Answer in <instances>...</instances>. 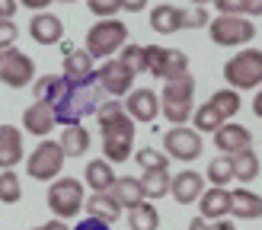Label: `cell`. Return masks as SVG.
<instances>
[{"label":"cell","mask_w":262,"mask_h":230,"mask_svg":"<svg viewBox=\"0 0 262 230\" xmlns=\"http://www.w3.org/2000/svg\"><path fill=\"white\" fill-rule=\"evenodd\" d=\"M169 182H173V173L169 170H144L141 173V186H144V198L147 201L169 195Z\"/></svg>","instance_id":"cell-28"},{"label":"cell","mask_w":262,"mask_h":230,"mask_svg":"<svg viewBox=\"0 0 262 230\" xmlns=\"http://www.w3.org/2000/svg\"><path fill=\"white\" fill-rule=\"evenodd\" d=\"M214 147L221 153H227V157H233V153L253 147V134H250V128H243L237 122H227L214 131Z\"/></svg>","instance_id":"cell-15"},{"label":"cell","mask_w":262,"mask_h":230,"mask_svg":"<svg viewBox=\"0 0 262 230\" xmlns=\"http://www.w3.org/2000/svg\"><path fill=\"white\" fill-rule=\"evenodd\" d=\"M208 35L221 48H243L256 38V22L246 16H214L208 22Z\"/></svg>","instance_id":"cell-8"},{"label":"cell","mask_w":262,"mask_h":230,"mask_svg":"<svg viewBox=\"0 0 262 230\" xmlns=\"http://www.w3.org/2000/svg\"><path fill=\"white\" fill-rule=\"evenodd\" d=\"M64 4H77V0H64Z\"/></svg>","instance_id":"cell-51"},{"label":"cell","mask_w":262,"mask_h":230,"mask_svg":"<svg viewBox=\"0 0 262 230\" xmlns=\"http://www.w3.org/2000/svg\"><path fill=\"white\" fill-rule=\"evenodd\" d=\"M147 74L160 80H179L189 74V55L179 48H163V45H147Z\"/></svg>","instance_id":"cell-10"},{"label":"cell","mask_w":262,"mask_h":230,"mask_svg":"<svg viewBox=\"0 0 262 230\" xmlns=\"http://www.w3.org/2000/svg\"><path fill=\"white\" fill-rule=\"evenodd\" d=\"M195 112V80L192 74L179 80H166L160 93V115L169 125H186Z\"/></svg>","instance_id":"cell-3"},{"label":"cell","mask_w":262,"mask_h":230,"mask_svg":"<svg viewBox=\"0 0 262 230\" xmlns=\"http://www.w3.org/2000/svg\"><path fill=\"white\" fill-rule=\"evenodd\" d=\"M58 144L64 150V157H83V153L90 150V131L83 125H68L58 137Z\"/></svg>","instance_id":"cell-26"},{"label":"cell","mask_w":262,"mask_h":230,"mask_svg":"<svg viewBox=\"0 0 262 230\" xmlns=\"http://www.w3.org/2000/svg\"><path fill=\"white\" fill-rule=\"evenodd\" d=\"M102 102V89H99V83L93 80V83H80V86H74V83H68V89L61 93V99L55 102V122L58 125H83V119L86 115H93L96 112V106Z\"/></svg>","instance_id":"cell-2"},{"label":"cell","mask_w":262,"mask_h":230,"mask_svg":"<svg viewBox=\"0 0 262 230\" xmlns=\"http://www.w3.org/2000/svg\"><path fill=\"white\" fill-rule=\"evenodd\" d=\"M230 214L240 217V221H256L262 217V195H256L253 189H230Z\"/></svg>","instance_id":"cell-21"},{"label":"cell","mask_w":262,"mask_h":230,"mask_svg":"<svg viewBox=\"0 0 262 230\" xmlns=\"http://www.w3.org/2000/svg\"><path fill=\"white\" fill-rule=\"evenodd\" d=\"M86 7H90V13H93V16H99V19H112L115 13L122 10V0H86Z\"/></svg>","instance_id":"cell-37"},{"label":"cell","mask_w":262,"mask_h":230,"mask_svg":"<svg viewBox=\"0 0 262 230\" xmlns=\"http://www.w3.org/2000/svg\"><path fill=\"white\" fill-rule=\"evenodd\" d=\"M208 230H237V227H233V221H224V217H221V221L208 224Z\"/></svg>","instance_id":"cell-45"},{"label":"cell","mask_w":262,"mask_h":230,"mask_svg":"<svg viewBox=\"0 0 262 230\" xmlns=\"http://www.w3.org/2000/svg\"><path fill=\"white\" fill-rule=\"evenodd\" d=\"M32 230H71L64 221H48V224H42V227H32Z\"/></svg>","instance_id":"cell-46"},{"label":"cell","mask_w":262,"mask_h":230,"mask_svg":"<svg viewBox=\"0 0 262 230\" xmlns=\"http://www.w3.org/2000/svg\"><path fill=\"white\" fill-rule=\"evenodd\" d=\"M83 208H86V217H96V221H106V224L122 217V204L112 198V192H93V195H86Z\"/></svg>","instance_id":"cell-23"},{"label":"cell","mask_w":262,"mask_h":230,"mask_svg":"<svg viewBox=\"0 0 262 230\" xmlns=\"http://www.w3.org/2000/svg\"><path fill=\"white\" fill-rule=\"evenodd\" d=\"M83 182L74 176H58L48 189V208L58 221H71L77 217V211L83 208Z\"/></svg>","instance_id":"cell-7"},{"label":"cell","mask_w":262,"mask_h":230,"mask_svg":"<svg viewBox=\"0 0 262 230\" xmlns=\"http://www.w3.org/2000/svg\"><path fill=\"white\" fill-rule=\"evenodd\" d=\"M16 4H23L26 10H35V13H45L51 4H55V0H16Z\"/></svg>","instance_id":"cell-43"},{"label":"cell","mask_w":262,"mask_h":230,"mask_svg":"<svg viewBox=\"0 0 262 230\" xmlns=\"http://www.w3.org/2000/svg\"><path fill=\"white\" fill-rule=\"evenodd\" d=\"M23 198V182L16 170H4L0 173V201L4 204H16Z\"/></svg>","instance_id":"cell-34"},{"label":"cell","mask_w":262,"mask_h":230,"mask_svg":"<svg viewBox=\"0 0 262 230\" xmlns=\"http://www.w3.org/2000/svg\"><path fill=\"white\" fill-rule=\"evenodd\" d=\"M195 7H208V4H214V0H192Z\"/></svg>","instance_id":"cell-50"},{"label":"cell","mask_w":262,"mask_h":230,"mask_svg":"<svg viewBox=\"0 0 262 230\" xmlns=\"http://www.w3.org/2000/svg\"><path fill=\"white\" fill-rule=\"evenodd\" d=\"M122 10L125 13H141V10H147V0H122Z\"/></svg>","instance_id":"cell-44"},{"label":"cell","mask_w":262,"mask_h":230,"mask_svg":"<svg viewBox=\"0 0 262 230\" xmlns=\"http://www.w3.org/2000/svg\"><path fill=\"white\" fill-rule=\"evenodd\" d=\"M128 45V26L122 19H99L86 32V55L93 61H109Z\"/></svg>","instance_id":"cell-4"},{"label":"cell","mask_w":262,"mask_h":230,"mask_svg":"<svg viewBox=\"0 0 262 230\" xmlns=\"http://www.w3.org/2000/svg\"><path fill=\"white\" fill-rule=\"evenodd\" d=\"M135 77L138 74L119 58H109V61H102V67H96V83H99L102 93H109V99L128 96L131 86H135Z\"/></svg>","instance_id":"cell-11"},{"label":"cell","mask_w":262,"mask_h":230,"mask_svg":"<svg viewBox=\"0 0 262 230\" xmlns=\"http://www.w3.org/2000/svg\"><path fill=\"white\" fill-rule=\"evenodd\" d=\"M224 80L230 89H262V51L259 48H240L224 64Z\"/></svg>","instance_id":"cell-5"},{"label":"cell","mask_w":262,"mask_h":230,"mask_svg":"<svg viewBox=\"0 0 262 230\" xmlns=\"http://www.w3.org/2000/svg\"><path fill=\"white\" fill-rule=\"evenodd\" d=\"M64 89H68V80H64L61 74H48V77H38V80L32 83V96H35V102H48V106H55Z\"/></svg>","instance_id":"cell-27"},{"label":"cell","mask_w":262,"mask_h":230,"mask_svg":"<svg viewBox=\"0 0 262 230\" xmlns=\"http://www.w3.org/2000/svg\"><path fill=\"white\" fill-rule=\"evenodd\" d=\"M29 35L38 45H61L64 42V22L55 16V13H35L29 19Z\"/></svg>","instance_id":"cell-18"},{"label":"cell","mask_w":262,"mask_h":230,"mask_svg":"<svg viewBox=\"0 0 262 230\" xmlns=\"http://www.w3.org/2000/svg\"><path fill=\"white\" fill-rule=\"evenodd\" d=\"M189 230H208L205 217H195V221H189Z\"/></svg>","instance_id":"cell-49"},{"label":"cell","mask_w":262,"mask_h":230,"mask_svg":"<svg viewBox=\"0 0 262 230\" xmlns=\"http://www.w3.org/2000/svg\"><path fill=\"white\" fill-rule=\"evenodd\" d=\"M202 134L195 131L192 125H173L169 131L163 134V153L169 160H179V163H192L202 157Z\"/></svg>","instance_id":"cell-9"},{"label":"cell","mask_w":262,"mask_h":230,"mask_svg":"<svg viewBox=\"0 0 262 230\" xmlns=\"http://www.w3.org/2000/svg\"><path fill=\"white\" fill-rule=\"evenodd\" d=\"M64 150L58 141L42 137V144H35V150L26 157V176L35 179V182H55L64 170Z\"/></svg>","instance_id":"cell-6"},{"label":"cell","mask_w":262,"mask_h":230,"mask_svg":"<svg viewBox=\"0 0 262 230\" xmlns=\"http://www.w3.org/2000/svg\"><path fill=\"white\" fill-rule=\"evenodd\" d=\"M16 0H0V22H4V19H13V16H16Z\"/></svg>","instance_id":"cell-42"},{"label":"cell","mask_w":262,"mask_h":230,"mask_svg":"<svg viewBox=\"0 0 262 230\" xmlns=\"http://www.w3.org/2000/svg\"><path fill=\"white\" fill-rule=\"evenodd\" d=\"M208 22H211L208 19V7H195L192 13H186V29H202Z\"/></svg>","instance_id":"cell-40"},{"label":"cell","mask_w":262,"mask_h":230,"mask_svg":"<svg viewBox=\"0 0 262 230\" xmlns=\"http://www.w3.org/2000/svg\"><path fill=\"white\" fill-rule=\"evenodd\" d=\"M199 211L205 221H221V217H227L230 214V189H205L202 192V198H199Z\"/></svg>","instance_id":"cell-22"},{"label":"cell","mask_w":262,"mask_h":230,"mask_svg":"<svg viewBox=\"0 0 262 230\" xmlns=\"http://www.w3.org/2000/svg\"><path fill=\"white\" fill-rule=\"evenodd\" d=\"M205 176H208V182H211V186L227 189V186H230V179H233V163H230L227 153H217V157H214L211 163H208Z\"/></svg>","instance_id":"cell-32"},{"label":"cell","mask_w":262,"mask_h":230,"mask_svg":"<svg viewBox=\"0 0 262 230\" xmlns=\"http://www.w3.org/2000/svg\"><path fill=\"white\" fill-rule=\"evenodd\" d=\"M119 61H125L135 74H144V71H147V45H135V42H128V45L119 51Z\"/></svg>","instance_id":"cell-35"},{"label":"cell","mask_w":262,"mask_h":230,"mask_svg":"<svg viewBox=\"0 0 262 230\" xmlns=\"http://www.w3.org/2000/svg\"><path fill=\"white\" fill-rule=\"evenodd\" d=\"M26 157L23 147V128L16 125H0V170H13Z\"/></svg>","instance_id":"cell-17"},{"label":"cell","mask_w":262,"mask_h":230,"mask_svg":"<svg viewBox=\"0 0 262 230\" xmlns=\"http://www.w3.org/2000/svg\"><path fill=\"white\" fill-rule=\"evenodd\" d=\"M64 80L74 83V86H80V83H93L96 80V67H93V58L86 55V48H74L64 55Z\"/></svg>","instance_id":"cell-16"},{"label":"cell","mask_w":262,"mask_h":230,"mask_svg":"<svg viewBox=\"0 0 262 230\" xmlns=\"http://www.w3.org/2000/svg\"><path fill=\"white\" fill-rule=\"evenodd\" d=\"M115 170H112V163L109 160H90L86 163V186L93 189V192H112V186H115Z\"/></svg>","instance_id":"cell-25"},{"label":"cell","mask_w":262,"mask_h":230,"mask_svg":"<svg viewBox=\"0 0 262 230\" xmlns=\"http://www.w3.org/2000/svg\"><path fill=\"white\" fill-rule=\"evenodd\" d=\"M55 125H58V122H55V109H51L48 102H32V106L23 112V128H26V134L48 137Z\"/></svg>","instance_id":"cell-20"},{"label":"cell","mask_w":262,"mask_h":230,"mask_svg":"<svg viewBox=\"0 0 262 230\" xmlns=\"http://www.w3.org/2000/svg\"><path fill=\"white\" fill-rule=\"evenodd\" d=\"M135 160H138L141 170H169V157L157 147H141L135 153Z\"/></svg>","instance_id":"cell-36"},{"label":"cell","mask_w":262,"mask_h":230,"mask_svg":"<svg viewBox=\"0 0 262 230\" xmlns=\"http://www.w3.org/2000/svg\"><path fill=\"white\" fill-rule=\"evenodd\" d=\"M214 7H217L221 16H246L250 0H214Z\"/></svg>","instance_id":"cell-38"},{"label":"cell","mask_w":262,"mask_h":230,"mask_svg":"<svg viewBox=\"0 0 262 230\" xmlns=\"http://www.w3.org/2000/svg\"><path fill=\"white\" fill-rule=\"evenodd\" d=\"M112 198L122 204V211L128 208H138L141 201H147L144 198V186H141V179H131V176H119L115 179V186H112Z\"/></svg>","instance_id":"cell-24"},{"label":"cell","mask_w":262,"mask_h":230,"mask_svg":"<svg viewBox=\"0 0 262 230\" xmlns=\"http://www.w3.org/2000/svg\"><path fill=\"white\" fill-rule=\"evenodd\" d=\"M246 16H262V0H250V10H246Z\"/></svg>","instance_id":"cell-48"},{"label":"cell","mask_w":262,"mask_h":230,"mask_svg":"<svg viewBox=\"0 0 262 230\" xmlns=\"http://www.w3.org/2000/svg\"><path fill=\"white\" fill-rule=\"evenodd\" d=\"M205 192V176L199 170H179L169 182V198H176L179 204H195Z\"/></svg>","instance_id":"cell-13"},{"label":"cell","mask_w":262,"mask_h":230,"mask_svg":"<svg viewBox=\"0 0 262 230\" xmlns=\"http://www.w3.org/2000/svg\"><path fill=\"white\" fill-rule=\"evenodd\" d=\"M253 115H256V119H262V89L253 96Z\"/></svg>","instance_id":"cell-47"},{"label":"cell","mask_w":262,"mask_h":230,"mask_svg":"<svg viewBox=\"0 0 262 230\" xmlns=\"http://www.w3.org/2000/svg\"><path fill=\"white\" fill-rule=\"evenodd\" d=\"M128 227L131 230H157L160 227V214H157L154 201H141L138 208L128 211Z\"/></svg>","instance_id":"cell-31"},{"label":"cell","mask_w":262,"mask_h":230,"mask_svg":"<svg viewBox=\"0 0 262 230\" xmlns=\"http://www.w3.org/2000/svg\"><path fill=\"white\" fill-rule=\"evenodd\" d=\"M74 230H112V224L106 221H96V217H86V221H77Z\"/></svg>","instance_id":"cell-41"},{"label":"cell","mask_w":262,"mask_h":230,"mask_svg":"<svg viewBox=\"0 0 262 230\" xmlns=\"http://www.w3.org/2000/svg\"><path fill=\"white\" fill-rule=\"evenodd\" d=\"M208 106H211L224 122H230V119H237V112H240V106H243V99H240V93L237 89H217V93H211V99H208Z\"/></svg>","instance_id":"cell-30"},{"label":"cell","mask_w":262,"mask_h":230,"mask_svg":"<svg viewBox=\"0 0 262 230\" xmlns=\"http://www.w3.org/2000/svg\"><path fill=\"white\" fill-rule=\"evenodd\" d=\"M122 106L131 119H135V125L138 122H154L157 115H160V93H154V89H131Z\"/></svg>","instance_id":"cell-14"},{"label":"cell","mask_w":262,"mask_h":230,"mask_svg":"<svg viewBox=\"0 0 262 230\" xmlns=\"http://www.w3.org/2000/svg\"><path fill=\"white\" fill-rule=\"evenodd\" d=\"M230 163H233V179H237V182H243V186L256 182V176H259V157H256V150H253V147H246V150H240V153H233Z\"/></svg>","instance_id":"cell-29"},{"label":"cell","mask_w":262,"mask_h":230,"mask_svg":"<svg viewBox=\"0 0 262 230\" xmlns=\"http://www.w3.org/2000/svg\"><path fill=\"white\" fill-rule=\"evenodd\" d=\"M0 83H7L13 89L35 83V61L29 55H23L19 48L0 51Z\"/></svg>","instance_id":"cell-12"},{"label":"cell","mask_w":262,"mask_h":230,"mask_svg":"<svg viewBox=\"0 0 262 230\" xmlns=\"http://www.w3.org/2000/svg\"><path fill=\"white\" fill-rule=\"evenodd\" d=\"M16 38H19L16 22H13V19H4V22H0V51L13 48V42H16Z\"/></svg>","instance_id":"cell-39"},{"label":"cell","mask_w":262,"mask_h":230,"mask_svg":"<svg viewBox=\"0 0 262 230\" xmlns=\"http://www.w3.org/2000/svg\"><path fill=\"white\" fill-rule=\"evenodd\" d=\"M221 125H227V122L221 119V115H217L211 106H208V102H205V106H199V109L192 112V128H195L199 134H214Z\"/></svg>","instance_id":"cell-33"},{"label":"cell","mask_w":262,"mask_h":230,"mask_svg":"<svg viewBox=\"0 0 262 230\" xmlns=\"http://www.w3.org/2000/svg\"><path fill=\"white\" fill-rule=\"evenodd\" d=\"M96 122L102 134V160L125 163L131 157V144H135V119L125 112L122 99H102L96 106Z\"/></svg>","instance_id":"cell-1"},{"label":"cell","mask_w":262,"mask_h":230,"mask_svg":"<svg viewBox=\"0 0 262 230\" xmlns=\"http://www.w3.org/2000/svg\"><path fill=\"white\" fill-rule=\"evenodd\" d=\"M150 29L157 35H173L179 29H186V10H179L173 4H157L150 10Z\"/></svg>","instance_id":"cell-19"}]
</instances>
